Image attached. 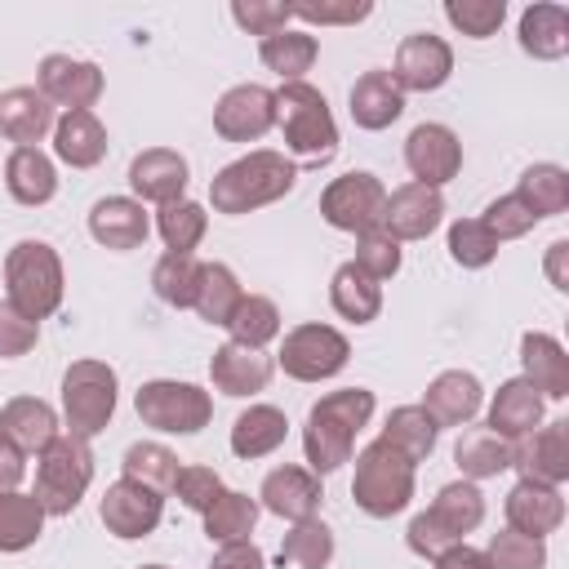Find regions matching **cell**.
<instances>
[{
    "mask_svg": "<svg viewBox=\"0 0 569 569\" xmlns=\"http://www.w3.org/2000/svg\"><path fill=\"white\" fill-rule=\"evenodd\" d=\"M427 511L453 542H467V533L480 529V520H485V493L476 489V480H453L436 493V502Z\"/></svg>",
    "mask_w": 569,
    "mask_h": 569,
    "instance_id": "cell-36",
    "label": "cell"
},
{
    "mask_svg": "<svg viewBox=\"0 0 569 569\" xmlns=\"http://www.w3.org/2000/svg\"><path fill=\"white\" fill-rule=\"evenodd\" d=\"M431 565H436V569H489L485 551H476L471 542H453V547H449V551H440Z\"/></svg>",
    "mask_w": 569,
    "mask_h": 569,
    "instance_id": "cell-60",
    "label": "cell"
},
{
    "mask_svg": "<svg viewBox=\"0 0 569 569\" xmlns=\"http://www.w3.org/2000/svg\"><path fill=\"white\" fill-rule=\"evenodd\" d=\"M453 462L462 471V480H489L502 476L511 467V440H502L489 427H467L453 445Z\"/></svg>",
    "mask_w": 569,
    "mask_h": 569,
    "instance_id": "cell-34",
    "label": "cell"
},
{
    "mask_svg": "<svg viewBox=\"0 0 569 569\" xmlns=\"http://www.w3.org/2000/svg\"><path fill=\"white\" fill-rule=\"evenodd\" d=\"M22 458H27V453L0 436V493H9V489L22 485V476H27V462H22Z\"/></svg>",
    "mask_w": 569,
    "mask_h": 569,
    "instance_id": "cell-59",
    "label": "cell"
},
{
    "mask_svg": "<svg viewBox=\"0 0 569 569\" xmlns=\"http://www.w3.org/2000/svg\"><path fill=\"white\" fill-rule=\"evenodd\" d=\"M191 182V169L178 151L169 147H147L129 160V187H133V200H151V204H173L182 200Z\"/></svg>",
    "mask_w": 569,
    "mask_h": 569,
    "instance_id": "cell-18",
    "label": "cell"
},
{
    "mask_svg": "<svg viewBox=\"0 0 569 569\" xmlns=\"http://www.w3.org/2000/svg\"><path fill=\"white\" fill-rule=\"evenodd\" d=\"M196 284H200V262L196 253H164L156 267H151V289L160 302L187 311L196 302Z\"/></svg>",
    "mask_w": 569,
    "mask_h": 569,
    "instance_id": "cell-46",
    "label": "cell"
},
{
    "mask_svg": "<svg viewBox=\"0 0 569 569\" xmlns=\"http://www.w3.org/2000/svg\"><path fill=\"white\" fill-rule=\"evenodd\" d=\"M258 498H262L258 507H267L271 516L298 525V520H311V516L320 511V498H325V493H320V476H311L307 467L284 462V467H276V471L262 476Z\"/></svg>",
    "mask_w": 569,
    "mask_h": 569,
    "instance_id": "cell-19",
    "label": "cell"
},
{
    "mask_svg": "<svg viewBox=\"0 0 569 569\" xmlns=\"http://www.w3.org/2000/svg\"><path fill=\"white\" fill-rule=\"evenodd\" d=\"M258 498H249V493H240V489H222L218 493V502L204 511V533H209V542H244L249 533H253V525H258Z\"/></svg>",
    "mask_w": 569,
    "mask_h": 569,
    "instance_id": "cell-40",
    "label": "cell"
},
{
    "mask_svg": "<svg viewBox=\"0 0 569 569\" xmlns=\"http://www.w3.org/2000/svg\"><path fill=\"white\" fill-rule=\"evenodd\" d=\"M436 436H440V427H436V418H431L422 405H400V409L387 413V427H382L378 440H387L396 453H405V458L418 467V462L431 458Z\"/></svg>",
    "mask_w": 569,
    "mask_h": 569,
    "instance_id": "cell-35",
    "label": "cell"
},
{
    "mask_svg": "<svg viewBox=\"0 0 569 569\" xmlns=\"http://www.w3.org/2000/svg\"><path fill=\"white\" fill-rule=\"evenodd\" d=\"M373 418V391L369 387H338L329 396H320L307 413L302 427V453H307V471L311 476H333L342 462H351L356 436L369 427Z\"/></svg>",
    "mask_w": 569,
    "mask_h": 569,
    "instance_id": "cell-1",
    "label": "cell"
},
{
    "mask_svg": "<svg viewBox=\"0 0 569 569\" xmlns=\"http://www.w3.org/2000/svg\"><path fill=\"white\" fill-rule=\"evenodd\" d=\"M231 18H236V27H244L249 36H276V31L289 27L293 9H289L284 0H236V4H231Z\"/></svg>",
    "mask_w": 569,
    "mask_h": 569,
    "instance_id": "cell-53",
    "label": "cell"
},
{
    "mask_svg": "<svg viewBox=\"0 0 569 569\" xmlns=\"http://www.w3.org/2000/svg\"><path fill=\"white\" fill-rule=\"evenodd\" d=\"M453 76V49L431 36V31H413L400 40L396 62H391V80L400 84V93H431Z\"/></svg>",
    "mask_w": 569,
    "mask_h": 569,
    "instance_id": "cell-15",
    "label": "cell"
},
{
    "mask_svg": "<svg viewBox=\"0 0 569 569\" xmlns=\"http://www.w3.org/2000/svg\"><path fill=\"white\" fill-rule=\"evenodd\" d=\"M520 365H525L520 378L542 400H565L569 396V351L551 333H542V329L520 333Z\"/></svg>",
    "mask_w": 569,
    "mask_h": 569,
    "instance_id": "cell-23",
    "label": "cell"
},
{
    "mask_svg": "<svg viewBox=\"0 0 569 569\" xmlns=\"http://www.w3.org/2000/svg\"><path fill=\"white\" fill-rule=\"evenodd\" d=\"M542 405H547V400H542L525 378H507V382L493 391V400H489L485 427L498 431L502 440H520V436H529L533 427H542Z\"/></svg>",
    "mask_w": 569,
    "mask_h": 569,
    "instance_id": "cell-25",
    "label": "cell"
},
{
    "mask_svg": "<svg viewBox=\"0 0 569 569\" xmlns=\"http://www.w3.org/2000/svg\"><path fill=\"white\" fill-rule=\"evenodd\" d=\"M227 485H222V476L213 471V467H200V462H191V467H178V480H173V493L182 498V507H191V511H209L213 502H218V493H222Z\"/></svg>",
    "mask_w": 569,
    "mask_h": 569,
    "instance_id": "cell-52",
    "label": "cell"
},
{
    "mask_svg": "<svg viewBox=\"0 0 569 569\" xmlns=\"http://www.w3.org/2000/svg\"><path fill=\"white\" fill-rule=\"evenodd\" d=\"M507 529L529 533V538H547L565 525V493L556 485H538V480H516L507 502Z\"/></svg>",
    "mask_w": 569,
    "mask_h": 569,
    "instance_id": "cell-20",
    "label": "cell"
},
{
    "mask_svg": "<svg viewBox=\"0 0 569 569\" xmlns=\"http://www.w3.org/2000/svg\"><path fill=\"white\" fill-rule=\"evenodd\" d=\"M333 560V529L311 516V520H298L284 542H280V565H298V569H325Z\"/></svg>",
    "mask_w": 569,
    "mask_h": 569,
    "instance_id": "cell-45",
    "label": "cell"
},
{
    "mask_svg": "<svg viewBox=\"0 0 569 569\" xmlns=\"http://www.w3.org/2000/svg\"><path fill=\"white\" fill-rule=\"evenodd\" d=\"M133 409L142 418V427L169 431V436H196L209 427L213 418V400L204 387L196 382H178V378H151L138 387Z\"/></svg>",
    "mask_w": 569,
    "mask_h": 569,
    "instance_id": "cell-8",
    "label": "cell"
},
{
    "mask_svg": "<svg viewBox=\"0 0 569 569\" xmlns=\"http://www.w3.org/2000/svg\"><path fill=\"white\" fill-rule=\"evenodd\" d=\"M316 53H320L316 36H311V31H293V27H284V31H276V36H262V44H258L262 67L276 71L284 84L302 80V71H311Z\"/></svg>",
    "mask_w": 569,
    "mask_h": 569,
    "instance_id": "cell-37",
    "label": "cell"
},
{
    "mask_svg": "<svg viewBox=\"0 0 569 569\" xmlns=\"http://www.w3.org/2000/svg\"><path fill=\"white\" fill-rule=\"evenodd\" d=\"M511 467L520 471V480H538V485H565L569 480V422L556 418L547 427H533L529 436L511 440Z\"/></svg>",
    "mask_w": 569,
    "mask_h": 569,
    "instance_id": "cell-14",
    "label": "cell"
},
{
    "mask_svg": "<svg viewBox=\"0 0 569 569\" xmlns=\"http://www.w3.org/2000/svg\"><path fill=\"white\" fill-rule=\"evenodd\" d=\"M53 151L71 169H93L107 156V129L93 111H62L53 120Z\"/></svg>",
    "mask_w": 569,
    "mask_h": 569,
    "instance_id": "cell-28",
    "label": "cell"
},
{
    "mask_svg": "<svg viewBox=\"0 0 569 569\" xmlns=\"http://www.w3.org/2000/svg\"><path fill=\"white\" fill-rule=\"evenodd\" d=\"M116 396H120V382H116V369L107 360H76V365H67V373H62V418H67V431L80 436V440H93L111 422Z\"/></svg>",
    "mask_w": 569,
    "mask_h": 569,
    "instance_id": "cell-7",
    "label": "cell"
},
{
    "mask_svg": "<svg viewBox=\"0 0 569 569\" xmlns=\"http://www.w3.org/2000/svg\"><path fill=\"white\" fill-rule=\"evenodd\" d=\"M405 164H409L413 182L440 191L462 169V142H458V133L449 124H436V120L413 124L409 138H405Z\"/></svg>",
    "mask_w": 569,
    "mask_h": 569,
    "instance_id": "cell-11",
    "label": "cell"
},
{
    "mask_svg": "<svg viewBox=\"0 0 569 569\" xmlns=\"http://www.w3.org/2000/svg\"><path fill=\"white\" fill-rule=\"evenodd\" d=\"M347 107H351V120H356L360 129L378 133V129H387V124L400 120L405 93H400V84L391 80V71H365V76L351 84Z\"/></svg>",
    "mask_w": 569,
    "mask_h": 569,
    "instance_id": "cell-26",
    "label": "cell"
},
{
    "mask_svg": "<svg viewBox=\"0 0 569 569\" xmlns=\"http://www.w3.org/2000/svg\"><path fill=\"white\" fill-rule=\"evenodd\" d=\"M365 276H373L378 284L382 280H391L396 271H400V240H391L382 227H373V231H360L356 236V258H351Z\"/></svg>",
    "mask_w": 569,
    "mask_h": 569,
    "instance_id": "cell-50",
    "label": "cell"
},
{
    "mask_svg": "<svg viewBox=\"0 0 569 569\" xmlns=\"http://www.w3.org/2000/svg\"><path fill=\"white\" fill-rule=\"evenodd\" d=\"M240 298H244V289H240V280H236V271L227 262H200V284H196V302H191L200 311V320L227 329V320L240 307Z\"/></svg>",
    "mask_w": 569,
    "mask_h": 569,
    "instance_id": "cell-39",
    "label": "cell"
},
{
    "mask_svg": "<svg viewBox=\"0 0 569 569\" xmlns=\"http://www.w3.org/2000/svg\"><path fill=\"white\" fill-rule=\"evenodd\" d=\"M329 302H333V311H338L342 320L369 325V320H378V311H382V284H378L373 276H365L356 262H342V267L333 271V280H329Z\"/></svg>",
    "mask_w": 569,
    "mask_h": 569,
    "instance_id": "cell-33",
    "label": "cell"
},
{
    "mask_svg": "<svg viewBox=\"0 0 569 569\" xmlns=\"http://www.w3.org/2000/svg\"><path fill=\"white\" fill-rule=\"evenodd\" d=\"M485 405V387L467 369H445L427 382L422 409L436 418V427H467Z\"/></svg>",
    "mask_w": 569,
    "mask_h": 569,
    "instance_id": "cell-22",
    "label": "cell"
},
{
    "mask_svg": "<svg viewBox=\"0 0 569 569\" xmlns=\"http://www.w3.org/2000/svg\"><path fill=\"white\" fill-rule=\"evenodd\" d=\"M351 498L365 516L391 520L409 507L413 498V462L396 453L387 440H369L356 453V476H351Z\"/></svg>",
    "mask_w": 569,
    "mask_h": 569,
    "instance_id": "cell-6",
    "label": "cell"
},
{
    "mask_svg": "<svg viewBox=\"0 0 569 569\" xmlns=\"http://www.w3.org/2000/svg\"><path fill=\"white\" fill-rule=\"evenodd\" d=\"M44 533V507L36 493H0V551H27Z\"/></svg>",
    "mask_w": 569,
    "mask_h": 569,
    "instance_id": "cell-41",
    "label": "cell"
},
{
    "mask_svg": "<svg viewBox=\"0 0 569 569\" xmlns=\"http://www.w3.org/2000/svg\"><path fill=\"white\" fill-rule=\"evenodd\" d=\"M227 333H231V342L262 351L267 342L280 338V307H276L271 298H262V293H244L240 307H236L231 320H227Z\"/></svg>",
    "mask_w": 569,
    "mask_h": 569,
    "instance_id": "cell-42",
    "label": "cell"
},
{
    "mask_svg": "<svg viewBox=\"0 0 569 569\" xmlns=\"http://www.w3.org/2000/svg\"><path fill=\"white\" fill-rule=\"evenodd\" d=\"M204 227H209L204 204H196L187 196L173 200V204H160V213H156V231H160L169 253H191L204 240Z\"/></svg>",
    "mask_w": 569,
    "mask_h": 569,
    "instance_id": "cell-43",
    "label": "cell"
},
{
    "mask_svg": "<svg viewBox=\"0 0 569 569\" xmlns=\"http://www.w3.org/2000/svg\"><path fill=\"white\" fill-rule=\"evenodd\" d=\"M516 196L533 209L538 222H542V218H556V213L569 209V169H565V164H551V160L529 164V169L520 173Z\"/></svg>",
    "mask_w": 569,
    "mask_h": 569,
    "instance_id": "cell-38",
    "label": "cell"
},
{
    "mask_svg": "<svg viewBox=\"0 0 569 569\" xmlns=\"http://www.w3.org/2000/svg\"><path fill=\"white\" fill-rule=\"evenodd\" d=\"M36 80L49 107H62V111H89L102 93V67L71 53H44Z\"/></svg>",
    "mask_w": 569,
    "mask_h": 569,
    "instance_id": "cell-13",
    "label": "cell"
},
{
    "mask_svg": "<svg viewBox=\"0 0 569 569\" xmlns=\"http://www.w3.org/2000/svg\"><path fill=\"white\" fill-rule=\"evenodd\" d=\"M485 227H489V236L502 244V240H520V236H529L533 227H538V218H533V209L511 191V196H498L489 209H485V218H480Z\"/></svg>",
    "mask_w": 569,
    "mask_h": 569,
    "instance_id": "cell-51",
    "label": "cell"
},
{
    "mask_svg": "<svg viewBox=\"0 0 569 569\" xmlns=\"http://www.w3.org/2000/svg\"><path fill=\"white\" fill-rule=\"evenodd\" d=\"M284 436H289L284 409H276V405H249V409L231 422V453L244 458V462H253V458L276 453V449L284 445Z\"/></svg>",
    "mask_w": 569,
    "mask_h": 569,
    "instance_id": "cell-32",
    "label": "cell"
},
{
    "mask_svg": "<svg viewBox=\"0 0 569 569\" xmlns=\"http://www.w3.org/2000/svg\"><path fill=\"white\" fill-rule=\"evenodd\" d=\"M276 124L284 129V147L302 164H329L338 151V120L325 102V93L307 80L276 89Z\"/></svg>",
    "mask_w": 569,
    "mask_h": 569,
    "instance_id": "cell-3",
    "label": "cell"
},
{
    "mask_svg": "<svg viewBox=\"0 0 569 569\" xmlns=\"http://www.w3.org/2000/svg\"><path fill=\"white\" fill-rule=\"evenodd\" d=\"M0 436L9 445H18L22 453H40L58 436V413L40 396H13L0 409Z\"/></svg>",
    "mask_w": 569,
    "mask_h": 569,
    "instance_id": "cell-29",
    "label": "cell"
},
{
    "mask_svg": "<svg viewBox=\"0 0 569 569\" xmlns=\"http://www.w3.org/2000/svg\"><path fill=\"white\" fill-rule=\"evenodd\" d=\"M445 18L471 36V40H489L502 18H507V0H445Z\"/></svg>",
    "mask_w": 569,
    "mask_h": 569,
    "instance_id": "cell-49",
    "label": "cell"
},
{
    "mask_svg": "<svg viewBox=\"0 0 569 569\" xmlns=\"http://www.w3.org/2000/svg\"><path fill=\"white\" fill-rule=\"evenodd\" d=\"M4 289H9V302L27 316V320H49L58 307H62V258L53 244L44 240H18L9 253H4Z\"/></svg>",
    "mask_w": 569,
    "mask_h": 569,
    "instance_id": "cell-4",
    "label": "cell"
},
{
    "mask_svg": "<svg viewBox=\"0 0 569 569\" xmlns=\"http://www.w3.org/2000/svg\"><path fill=\"white\" fill-rule=\"evenodd\" d=\"M347 356H351V342L333 325H298V329L284 333L276 365L293 382H325V378L342 373Z\"/></svg>",
    "mask_w": 569,
    "mask_h": 569,
    "instance_id": "cell-9",
    "label": "cell"
},
{
    "mask_svg": "<svg viewBox=\"0 0 569 569\" xmlns=\"http://www.w3.org/2000/svg\"><path fill=\"white\" fill-rule=\"evenodd\" d=\"M485 560H489V569H547V542L516 533V529H502L489 538Z\"/></svg>",
    "mask_w": 569,
    "mask_h": 569,
    "instance_id": "cell-48",
    "label": "cell"
},
{
    "mask_svg": "<svg viewBox=\"0 0 569 569\" xmlns=\"http://www.w3.org/2000/svg\"><path fill=\"white\" fill-rule=\"evenodd\" d=\"M151 231V218L142 209V200L133 196H102L93 209H89V236L102 244V249H138Z\"/></svg>",
    "mask_w": 569,
    "mask_h": 569,
    "instance_id": "cell-21",
    "label": "cell"
},
{
    "mask_svg": "<svg viewBox=\"0 0 569 569\" xmlns=\"http://www.w3.org/2000/svg\"><path fill=\"white\" fill-rule=\"evenodd\" d=\"M93 485V453L89 440L58 431L40 453H36V502L44 516H71L80 498Z\"/></svg>",
    "mask_w": 569,
    "mask_h": 569,
    "instance_id": "cell-5",
    "label": "cell"
},
{
    "mask_svg": "<svg viewBox=\"0 0 569 569\" xmlns=\"http://www.w3.org/2000/svg\"><path fill=\"white\" fill-rule=\"evenodd\" d=\"M120 467H124V480H138V485H147L156 493H169L173 480H178V453L164 449V445H156V440L129 445Z\"/></svg>",
    "mask_w": 569,
    "mask_h": 569,
    "instance_id": "cell-44",
    "label": "cell"
},
{
    "mask_svg": "<svg viewBox=\"0 0 569 569\" xmlns=\"http://www.w3.org/2000/svg\"><path fill=\"white\" fill-rule=\"evenodd\" d=\"M405 542H409V551H413V556H427V560H436L440 551H449V547H453V538L431 520V511H418V516L409 520Z\"/></svg>",
    "mask_w": 569,
    "mask_h": 569,
    "instance_id": "cell-56",
    "label": "cell"
},
{
    "mask_svg": "<svg viewBox=\"0 0 569 569\" xmlns=\"http://www.w3.org/2000/svg\"><path fill=\"white\" fill-rule=\"evenodd\" d=\"M209 569H267V556H262V547H258L253 538H244V542H222V547L213 551Z\"/></svg>",
    "mask_w": 569,
    "mask_h": 569,
    "instance_id": "cell-57",
    "label": "cell"
},
{
    "mask_svg": "<svg viewBox=\"0 0 569 569\" xmlns=\"http://www.w3.org/2000/svg\"><path fill=\"white\" fill-rule=\"evenodd\" d=\"M4 187L18 204H49L58 191V169L40 147H13L4 160Z\"/></svg>",
    "mask_w": 569,
    "mask_h": 569,
    "instance_id": "cell-30",
    "label": "cell"
},
{
    "mask_svg": "<svg viewBox=\"0 0 569 569\" xmlns=\"http://www.w3.org/2000/svg\"><path fill=\"white\" fill-rule=\"evenodd\" d=\"M445 218V196L436 187H422V182H405L396 187L387 200H382V218L378 227L391 236V240H427Z\"/></svg>",
    "mask_w": 569,
    "mask_h": 569,
    "instance_id": "cell-17",
    "label": "cell"
},
{
    "mask_svg": "<svg viewBox=\"0 0 569 569\" xmlns=\"http://www.w3.org/2000/svg\"><path fill=\"white\" fill-rule=\"evenodd\" d=\"M276 124V93L262 84H231L213 107V129L227 142H258Z\"/></svg>",
    "mask_w": 569,
    "mask_h": 569,
    "instance_id": "cell-16",
    "label": "cell"
},
{
    "mask_svg": "<svg viewBox=\"0 0 569 569\" xmlns=\"http://www.w3.org/2000/svg\"><path fill=\"white\" fill-rule=\"evenodd\" d=\"M449 258L458 267H467V271H480V267H489L498 258V240L489 236V227L480 218H458L449 227Z\"/></svg>",
    "mask_w": 569,
    "mask_h": 569,
    "instance_id": "cell-47",
    "label": "cell"
},
{
    "mask_svg": "<svg viewBox=\"0 0 569 569\" xmlns=\"http://www.w3.org/2000/svg\"><path fill=\"white\" fill-rule=\"evenodd\" d=\"M209 378L222 396H258L267 382H271V356L253 351V347H240V342H222L209 360Z\"/></svg>",
    "mask_w": 569,
    "mask_h": 569,
    "instance_id": "cell-24",
    "label": "cell"
},
{
    "mask_svg": "<svg viewBox=\"0 0 569 569\" xmlns=\"http://www.w3.org/2000/svg\"><path fill=\"white\" fill-rule=\"evenodd\" d=\"M98 516H102L107 533L133 542V538L156 533V525H160V516H164V493H156V489H147V485L120 476L116 485H107V493H102V502H98Z\"/></svg>",
    "mask_w": 569,
    "mask_h": 569,
    "instance_id": "cell-12",
    "label": "cell"
},
{
    "mask_svg": "<svg viewBox=\"0 0 569 569\" xmlns=\"http://www.w3.org/2000/svg\"><path fill=\"white\" fill-rule=\"evenodd\" d=\"M36 338H40V325L27 320V316L4 298V302H0V360L27 356V351L36 347Z\"/></svg>",
    "mask_w": 569,
    "mask_h": 569,
    "instance_id": "cell-54",
    "label": "cell"
},
{
    "mask_svg": "<svg viewBox=\"0 0 569 569\" xmlns=\"http://www.w3.org/2000/svg\"><path fill=\"white\" fill-rule=\"evenodd\" d=\"M542 271L551 280V289L569 293V240H551L547 244V258H542Z\"/></svg>",
    "mask_w": 569,
    "mask_h": 569,
    "instance_id": "cell-58",
    "label": "cell"
},
{
    "mask_svg": "<svg viewBox=\"0 0 569 569\" xmlns=\"http://www.w3.org/2000/svg\"><path fill=\"white\" fill-rule=\"evenodd\" d=\"M382 200H387V187L369 173V169H351L342 178H333L325 191H320V218L333 227V231H373L378 218H382Z\"/></svg>",
    "mask_w": 569,
    "mask_h": 569,
    "instance_id": "cell-10",
    "label": "cell"
},
{
    "mask_svg": "<svg viewBox=\"0 0 569 569\" xmlns=\"http://www.w3.org/2000/svg\"><path fill=\"white\" fill-rule=\"evenodd\" d=\"M298 182V169L284 151H271V147H258L231 164H222L213 178H209V204L213 213H227V218H240V213H253L280 196H289Z\"/></svg>",
    "mask_w": 569,
    "mask_h": 569,
    "instance_id": "cell-2",
    "label": "cell"
},
{
    "mask_svg": "<svg viewBox=\"0 0 569 569\" xmlns=\"http://www.w3.org/2000/svg\"><path fill=\"white\" fill-rule=\"evenodd\" d=\"M138 569H169V565H138Z\"/></svg>",
    "mask_w": 569,
    "mask_h": 569,
    "instance_id": "cell-61",
    "label": "cell"
},
{
    "mask_svg": "<svg viewBox=\"0 0 569 569\" xmlns=\"http://www.w3.org/2000/svg\"><path fill=\"white\" fill-rule=\"evenodd\" d=\"M520 49L538 62H556L569 53V9L565 4H529L520 13Z\"/></svg>",
    "mask_w": 569,
    "mask_h": 569,
    "instance_id": "cell-31",
    "label": "cell"
},
{
    "mask_svg": "<svg viewBox=\"0 0 569 569\" xmlns=\"http://www.w3.org/2000/svg\"><path fill=\"white\" fill-rule=\"evenodd\" d=\"M0 133L18 147H36L44 133H53V107L40 89H9L0 93Z\"/></svg>",
    "mask_w": 569,
    "mask_h": 569,
    "instance_id": "cell-27",
    "label": "cell"
},
{
    "mask_svg": "<svg viewBox=\"0 0 569 569\" xmlns=\"http://www.w3.org/2000/svg\"><path fill=\"white\" fill-rule=\"evenodd\" d=\"M293 9V18H302V22H311V27H351V22H365L369 13H373V4L369 0H347V4H289Z\"/></svg>",
    "mask_w": 569,
    "mask_h": 569,
    "instance_id": "cell-55",
    "label": "cell"
}]
</instances>
